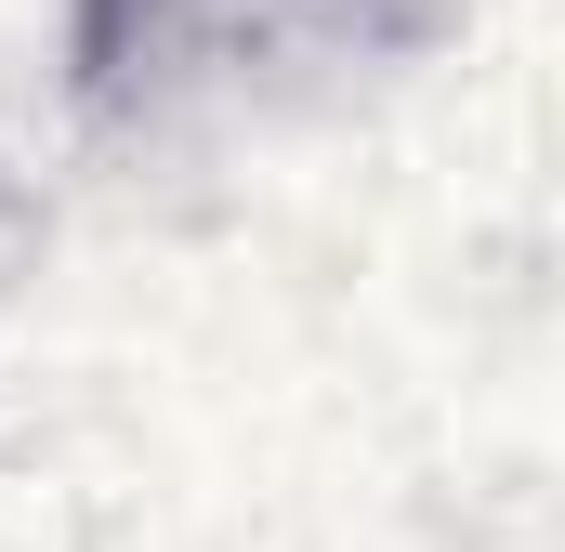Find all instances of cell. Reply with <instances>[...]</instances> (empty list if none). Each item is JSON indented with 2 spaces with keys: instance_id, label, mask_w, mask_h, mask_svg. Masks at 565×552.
Here are the masks:
<instances>
[{
  "instance_id": "cell-1",
  "label": "cell",
  "mask_w": 565,
  "mask_h": 552,
  "mask_svg": "<svg viewBox=\"0 0 565 552\" xmlns=\"http://www.w3.org/2000/svg\"><path fill=\"white\" fill-rule=\"evenodd\" d=\"M382 0H79V93L93 106H184L250 66H329L369 53Z\"/></svg>"
}]
</instances>
